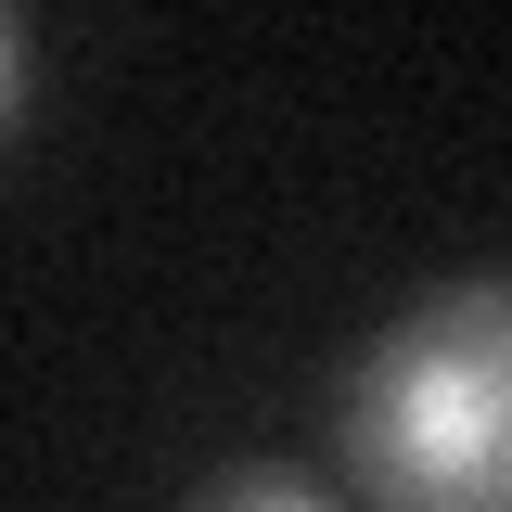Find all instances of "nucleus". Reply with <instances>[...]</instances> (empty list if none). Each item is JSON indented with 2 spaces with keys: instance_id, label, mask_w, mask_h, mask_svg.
<instances>
[{
  "instance_id": "f257e3e1",
  "label": "nucleus",
  "mask_w": 512,
  "mask_h": 512,
  "mask_svg": "<svg viewBox=\"0 0 512 512\" xmlns=\"http://www.w3.org/2000/svg\"><path fill=\"white\" fill-rule=\"evenodd\" d=\"M372 512H512V282H436L346 372Z\"/></svg>"
},
{
  "instance_id": "f03ea898",
  "label": "nucleus",
  "mask_w": 512,
  "mask_h": 512,
  "mask_svg": "<svg viewBox=\"0 0 512 512\" xmlns=\"http://www.w3.org/2000/svg\"><path fill=\"white\" fill-rule=\"evenodd\" d=\"M192 512H333V500H320L295 461H244V474H218V487H205Z\"/></svg>"
}]
</instances>
